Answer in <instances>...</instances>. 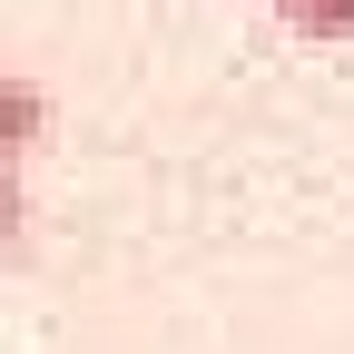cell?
Here are the masks:
<instances>
[{
	"mask_svg": "<svg viewBox=\"0 0 354 354\" xmlns=\"http://www.w3.org/2000/svg\"><path fill=\"white\" fill-rule=\"evenodd\" d=\"M39 138H50V99H39V79L30 69H10V79H0V167H30L39 158Z\"/></svg>",
	"mask_w": 354,
	"mask_h": 354,
	"instance_id": "1",
	"label": "cell"
},
{
	"mask_svg": "<svg viewBox=\"0 0 354 354\" xmlns=\"http://www.w3.org/2000/svg\"><path fill=\"white\" fill-rule=\"evenodd\" d=\"M276 20L315 50H354V0H276Z\"/></svg>",
	"mask_w": 354,
	"mask_h": 354,
	"instance_id": "2",
	"label": "cell"
},
{
	"mask_svg": "<svg viewBox=\"0 0 354 354\" xmlns=\"http://www.w3.org/2000/svg\"><path fill=\"white\" fill-rule=\"evenodd\" d=\"M266 10H276V0H266Z\"/></svg>",
	"mask_w": 354,
	"mask_h": 354,
	"instance_id": "3",
	"label": "cell"
}]
</instances>
